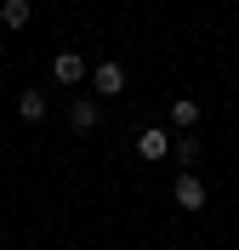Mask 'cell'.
Returning <instances> with one entry per match:
<instances>
[{
  "label": "cell",
  "instance_id": "obj_1",
  "mask_svg": "<svg viewBox=\"0 0 239 250\" xmlns=\"http://www.w3.org/2000/svg\"><path fill=\"white\" fill-rule=\"evenodd\" d=\"M171 199H176V210H205V205H211V188L199 182L194 171H182L176 188H171Z\"/></svg>",
  "mask_w": 239,
  "mask_h": 250
},
{
  "label": "cell",
  "instance_id": "obj_2",
  "mask_svg": "<svg viewBox=\"0 0 239 250\" xmlns=\"http://www.w3.org/2000/svg\"><path fill=\"white\" fill-rule=\"evenodd\" d=\"M86 74H91V62L80 57V51H57V57H51V80H57V85H80Z\"/></svg>",
  "mask_w": 239,
  "mask_h": 250
},
{
  "label": "cell",
  "instance_id": "obj_3",
  "mask_svg": "<svg viewBox=\"0 0 239 250\" xmlns=\"http://www.w3.org/2000/svg\"><path fill=\"white\" fill-rule=\"evenodd\" d=\"M91 85H97V97H120V91H126V62H97Z\"/></svg>",
  "mask_w": 239,
  "mask_h": 250
},
{
  "label": "cell",
  "instance_id": "obj_4",
  "mask_svg": "<svg viewBox=\"0 0 239 250\" xmlns=\"http://www.w3.org/2000/svg\"><path fill=\"white\" fill-rule=\"evenodd\" d=\"M165 154H171V137H165V125H148L143 137H137V159H148V165H159Z\"/></svg>",
  "mask_w": 239,
  "mask_h": 250
},
{
  "label": "cell",
  "instance_id": "obj_5",
  "mask_svg": "<svg viewBox=\"0 0 239 250\" xmlns=\"http://www.w3.org/2000/svg\"><path fill=\"white\" fill-rule=\"evenodd\" d=\"M29 17H34V6H29V0H6V6H0V23H6V29H29Z\"/></svg>",
  "mask_w": 239,
  "mask_h": 250
},
{
  "label": "cell",
  "instance_id": "obj_6",
  "mask_svg": "<svg viewBox=\"0 0 239 250\" xmlns=\"http://www.w3.org/2000/svg\"><path fill=\"white\" fill-rule=\"evenodd\" d=\"M171 125L176 131H194V125H199V103H194V97H176L171 103Z\"/></svg>",
  "mask_w": 239,
  "mask_h": 250
},
{
  "label": "cell",
  "instance_id": "obj_7",
  "mask_svg": "<svg viewBox=\"0 0 239 250\" xmlns=\"http://www.w3.org/2000/svg\"><path fill=\"white\" fill-rule=\"evenodd\" d=\"M171 154H176V159H182V165H194V159L205 154V142L194 137V131H182V137H176V142H171Z\"/></svg>",
  "mask_w": 239,
  "mask_h": 250
},
{
  "label": "cell",
  "instance_id": "obj_8",
  "mask_svg": "<svg viewBox=\"0 0 239 250\" xmlns=\"http://www.w3.org/2000/svg\"><path fill=\"white\" fill-rule=\"evenodd\" d=\"M68 120H74V131H97L103 108H97V103H74V108H68Z\"/></svg>",
  "mask_w": 239,
  "mask_h": 250
},
{
  "label": "cell",
  "instance_id": "obj_9",
  "mask_svg": "<svg viewBox=\"0 0 239 250\" xmlns=\"http://www.w3.org/2000/svg\"><path fill=\"white\" fill-rule=\"evenodd\" d=\"M17 114H23V120H46V97H40V91H23V97H17Z\"/></svg>",
  "mask_w": 239,
  "mask_h": 250
}]
</instances>
